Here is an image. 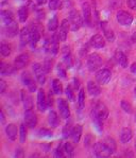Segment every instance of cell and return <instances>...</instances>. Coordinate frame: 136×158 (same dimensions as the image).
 <instances>
[{"label":"cell","mask_w":136,"mask_h":158,"mask_svg":"<svg viewBox=\"0 0 136 158\" xmlns=\"http://www.w3.org/2000/svg\"><path fill=\"white\" fill-rule=\"evenodd\" d=\"M86 65H87V68H88L89 71H91V72L97 71V70L102 66L101 55L98 54V53H91V54L87 57Z\"/></svg>","instance_id":"obj_1"},{"label":"cell","mask_w":136,"mask_h":158,"mask_svg":"<svg viewBox=\"0 0 136 158\" xmlns=\"http://www.w3.org/2000/svg\"><path fill=\"white\" fill-rule=\"evenodd\" d=\"M83 17L81 16V14L77 11V10H72L69 13V21L70 26H71V30L74 32L79 30L80 28L83 25Z\"/></svg>","instance_id":"obj_2"},{"label":"cell","mask_w":136,"mask_h":158,"mask_svg":"<svg viewBox=\"0 0 136 158\" xmlns=\"http://www.w3.org/2000/svg\"><path fill=\"white\" fill-rule=\"evenodd\" d=\"M42 32H43V28L38 23H33L30 28V34H31V38H30V45L31 47L34 48L37 43L40 40L42 37Z\"/></svg>","instance_id":"obj_3"},{"label":"cell","mask_w":136,"mask_h":158,"mask_svg":"<svg viewBox=\"0 0 136 158\" xmlns=\"http://www.w3.org/2000/svg\"><path fill=\"white\" fill-rule=\"evenodd\" d=\"M94 153L97 157H110L113 153L104 142H97L94 145Z\"/></svg>","instance_id":"obj_4"},{"label":"cell","mask_w":136,"mask_h":158,"mask_svg":"<svg viewBox=\"0 0 136 158\" xmlns=\"http://www.w3.org/2000/svg\"><path fill=\"white\" fill-rule=\"evenodd\" d=\"M112 72L108 68H102L96 73V81L100 85H105L111 81Z\"/></svg>","instance_id":"obj_5"},{"label":"cell","mask_w":136,"mask_h":158,"mask_svg":"<svg viewBox=\"0 0 136 158\" xmlns=\"http://www.w3.org/2000/svg\"><path fill=\"white\" fill-rule=\"evenodd\" d=\"M116 19L119 23V25L123 27H129L133 23V16L127 11H118L116 14Z\"/></svg>","instance_id":"obj_6"},{"label":"cell","mask_w":136,"mask_h":158,"mask_svg":"<svg viewBox=\"0 0 136 158\" xmlns=\"http://www.w3.org/2000/svg\"><path fill=\"white\" fill-rule=\"evenodd\" d=\"M33 72L34 75L36 77V81L38 82L40 84H45L46 82V70L44 66L40 64V63H35L33 64Z\"/></svg>","instance_id":"obj_7"},{"label":"cell","mask_w":136,"mask_h":158,"mask_svg":"<svg viewBox=\"0 0 136 158\" xmlns=\"http://www.w3.org/2000/svg\"><path fill=\"white\" fill-rule=\"evenodd\" d=\"M21 82H23V84L28 88V90L30 92H33L37 89V85H36L32 75L29 73V72H23L21 74Z\"/></svg>","instance_id":"obj_8"},{"label":"cell","mask_w":136,"mask_h":158,"mask_svg":"<svg viewBox=\"0 0 136 158\" xmlns=\"http://www.w3.org/2000/svg\"><path fill=\"white\" fill-rule=\"evenodd\" d=\"M91 115L97 116L98 118H100L101 120L103 121L108 117V109L105 106V104H103L102 102H99V103L95 106V108L93 109Z\"/></svg>","instance_id":"obj_9"},{"label":"cell","mask_w":136,"mask_h":158,"mask_svg":"<svg viewBox=\"0 0 136 158\" xmlns=\"http://www.w3.org/2000/svg\"><path fill=\"white\" fill-rule=\"evenodd\" d=\"M37 116L32 109H26L25 111V123L28 127L34 128L37 125Z\"/></svg>","instance_id":"obj_10"},{"label":"cell","mask_w":136,"mask_h":158,"mask_svg":"<svg viewBox=\"0 0 136 158\" xmlns=\"http://www.w3.org/2000/svg\"><path fill=\"white\" fill-rule=\"evenodd\" d=\"M70 28H71V26H70L69 19H63L60 26V31H59V33H57L59 34L61 42H65V40H67L68 32H69Z\"/></svg>","instance_id":"obj_11"},{"label":"cell","mask_w":136,"mask_h":158,"mask_svg":"<svg viewBox=\"0 0 136 158\" xmlns=\"http://www.w3.org/2000/svg\"><path fill=\"white\" fill-rule=\"evenodd\" d=\"M29 62H30V56H29V54L23 53V54H19L18 56L15 58V60H14V67H15L17 70L23 69V68L28 66Z\"/></svg>","instance_id":"obj_12"},{"label":"cell","mask_w":136,"mask_h":158,"mask_svg":"<svg viewBox=\"0 0 136 158\" xmlns=\"http://www.w3.org/2000/svg\"><path fill=\"white\" fill-rule=\"evenodd\" d=\"M37 107H38V110L42 111V113L46 111V109L48 107L47 97H46L43 89H38V91H37Z\"/></svg>","instance_id":"obj_13"},{"label":"cell","mask_w":136,"mask_h":158,"mask_svg":"<svg viewBox=\"0 0 136 158\" xmlns=\"http://www.w3.org/2000/svg\"><path fill=\"white\" fill-rule=\"evenodd\" d=\"M82 14H83V19L85 21V23L91 26V21H93V16H91V4H89L88 2H83V3H82Z\"/></svg>","instance_id":"obj_14"},{"label":"cell","mask_w":136,"mask_h":158,"mask_svg":"<svg viewBox=\"0 0 136 158\" xmlns=\"http://www.w3.org/2000/svg\"><path fill=\"white\" fill-rule=\"evenodd\" d=\"M59 110L60 115L63 119H68L70 117V109L68 105L67 101L64 99H60L59 100Z\"/></svg>","instance_id":"obj_15"},{"label":"cell","mask_w":136,"mask_h":158,"mask_svg":"<svg viewBox=\"0 0 136 158\" xmlns=\"http://www.w3.org/2000/svg\"><path fill=\"white\" fill-rule=\"evenodd\" d=\"M62 54H63V60H64V64L66 65L67 68H71L74 65V60H72V55L70 52V48L65 46L62 50Z\"/></svg>","instance_id":"obj_16"},{"label":"cell","mask_w":136,"mask_h":158,"mask_svg":"<svg viewBox=\"0 0 136 158\" xmlns=\"http://www.w3.org/2000/svg\"><path fill=\"white\" fill-rule=\"evenodd\" d=\"M91 47L96 48V49H100L105 46V40L100 34H95L91 38Z\"/></svg>","instance_id":"obj_17"},{"label":"cell","mask_w":136,"mask_h":158,"mask_svg":"<svg viewBox=\"0 0 136 158\" xmlns=\"http://www.w3.org/2000/svg\"><path fill=\"white\" fill-rule=\"evenodd\" d=\"M101 29L103 31V34L105 36V38L108 40V42L113 43L115 40V33L113 32L111 28H108V25L106 21H102L101 23Z\"/></svg>","instance_id":"obj_18"},{"label":"cell","mask_w":136,"mask_h":158,"mask_svg":"<svg viewBox=\"0 0 136 158\" xmlns=\"http://www.w3.org/2000/svg\"><path fill=\"white\" fill-rule=\"evenodd\" d=\"M4 33L8 37H14L18 33V25L14 21V23H10V25H4Z\"/></svg>","instance_id":"obj_19"},{"label":"cell","mask_w":136,"mask_h":158,"mask_svg":"<svg viewBox=\"0 0 136 158\" xmlns=\"http://www.w3.org/2000/svg\"><path fill=\"white\" fill-rule=\"evenodd\" d=\"M17 126L14 124V123H10L6 126V134L8 136V138L12 141H15L16 138H17Z\"/></svg>","instance_id":"obj_20"},{"label":"cell","mask_w":136,"mask_h":158,"mask_svg":"<svg viewBox=\"0 0 136 158\" xmlns=\"http://www.w3.org/2000/svg\"><path fill=\"white\" fill-rule=\"evenodd\" d=\"M114 57H115L116 62H117L122 68H127L128 67V64H129L128 57H127V55L122 52V51L117 50L115 52V56H114Z\"/></svg>","instance_id":"obj_21"},{"label":"cell","mask_w":136,"mask_h":158,"mask_svg":"<svg viewBox=\"0 0 136 158\" xmlns=\"http://www.w3.org/2000/svg\"><path fill=\"white\" fill-rule=\"evenodd\" d=\"M21 100H23V106L26 109H32L33 108V101H32V97L30 96L28 91L26 90H21Z\"/></svg>","instance_id":"obj_22"},{"label":"cell","mask_w":136,"mask_h":158,"mask_svg":"<svg viewBox=\"0 0 136 158\" xmlns=\"http://www.w3.org/2000/svg\"><path fill=\"white\" fill-rule=\"evenodd\" d=\"M59 43H60L59 34H53L52 38H51V40L49 42V49L53 54H57V52H59L60 49Z\"/></svg>","instance_id":"obj_23"},{"label":"cell","mask_w":136,"mask_h":158,"mask_svg":"<svg viewBox=\"0 0 136 158\" xmlns=\"http://www.w3.org/2000/svg\"><path fill=\"white\" fill-rule=\"evenodd\" d=\"M82 131H83V128H82V125H80V124H77L76 126L72 127L70 137H71L72 141H74V143H78L80 141L81 136H82Z\"/></svg>","instance_id":"obj_24"},{"label":"cell","mask_w":136,"mask_h":158,"mask_svg":"<svg viewBox=\"0 0 136 158\" xmlns=\"http://www.w3.org/2000/svg\"><path fill=\"white\" fill-rule=\"evenodd\" d=\"M87 90H88L89 94L94 97H97L101 94V89L99 87V85L94 81H89L87 83Z\"/></svg>","instance_id":"obj_25"},{"label":"cell","mask_w":136,"mask_h":158,"mask_svg":"<svg viewBox=\"0 0 136 158\" xmlns=\"http://www.w3.org/2000/svg\"><path fill=\"white\" fill-rule=\"evenodd\" d=\"M30 28H23L20 31V43L21 46H26L28 44H30Z\"/></svg>","instance_id":"obj_26"},{"label":"cell","mask_w":136,"mask_h":158,"mask_svg":"<svg viewBox=\"0 0 136 158\" xmlns=\"http://www.w3.org/2000/svg\"><path fill=\"white\" fill-rule=\"evenodd\" d=\"M1 19L3 21L4 25H10V23H14L15 19H14V15L11 11L9 10H2L1 11Z\"/></svg>","instance_id":"obj_27"},{"label":"cell","mask_w":136,"mask_h":158,"mask_svg":"<svg viewBox=\"0 0 136 158\" xmlns=\"http://www.w3.org/2000/svg\"><path fill=\"white\" fill-rule=\"evenodd\" d=\"M133 137V132L130 127H125L122 128L120 133V141L122 143H127L132 139Z\"/></svg>","instance_id":"obj_28"},{"label":"cell","mask_w":136,"mask_h":158,"mask_svg":"<svg viewBox=\"0 0 136 158\" xmlns=\"http://www.w3.org/2000/svg\"><path fill=\"white\" fill-rule=\"evenodd\" d=\"M15 69V67L11 66L10 64H6L4 62H1V64H0V73L2 75H9L13 73Z\"/></svg>","instance_id":"obj_29"},{"label":"cell","mask_w":136,"mask_h":158,"mask_svg":"<svg viewBox=\"0 0 136 158\" xmlns=\"http://www.w3.org/2000/svg\"><path fill=\"white\" fill-rule=\"evenodd\" d=\"M17 15H18V18L21 23H26L27 19H28V17H29V6H23L20 9L18 10Z\"/></svg>","instance_id":"obj_30"},{"label":"cell","mask_w":136,"mask_h":158,"mask_svg":"<svg viewBox=\"0 0 136 158\" xmlns=\"http://www.w3.org/2000/svg\"><path fill=\"white\" fill-rule=\"evenodd\" d=\"M48 122H49V124L52 126V127H57V126L59 125L60 119H59L57 114L55 113L54 110H51L49 113V115H48Z\"/></svg>","instance_id":"obj_31"},{"label":"cell","mask_w":136,"mask_h":158,"mask_svg":"<svg viewBox=\"0 0 136 158\" xmlns=\"http://www.w3.org/2000/svg\"><path fill=\"white\" fill-rule=\"evenodd\" d=\"M47 28L50 32H54V31H57V29L59 28V19H57V15H54L49 21H48Z\"/></svg>","instance_id":"obj_32"},{"label":"cell","mask_w":136,"mask_h":158,"mask_svg":"<svg viewBox=\"0 0 136 158\" xmlns=\"http://www.w3.org/2000/svg\"><path fill=\"white\" fill-rule=\"evenodd\" d=\"M65 6V0H49V9L54 11L57 9H62Z\"/></svg>","instance_id":"obj_33"},{"label":"cell","mask_w":136,"mask_h":158,"mask_svg":"<svg viewBox=\"0 0 136 158\" xmlns=\"http://www.w3.org/2000/svg\"><path fill=\"white\" fill-rule=\"evenodd\" d=\"M52 90L55 94H61L63 92V86L62 83L59 81V80H53L52 81Z\"/></svg>","instance_id":"obj_34"},{"label":"cell","mask_w":136,"mask_h":158,"mask_svg":"<svg viewBox=\"0 0 136 158\" xmlns=\"http://www.w3.org/2000/svg\"><path fill=\"white\" fill-rule=\"evenodd\" d=\"M12 50H11V47L6 43H2L1 46H0V53H1L2 56H9L11 54Z\"/></svg>","instance_id":"obj_35"},{"label":"cell","mask_w":136,"mask_h":158,"mask_svg":"<svg viewBox=\"0 0 136 158\" xmlns=\"http://www.w3.org/2000/svg\"><path fill=\"white\" fill-rule=\"evenodd\" d=\"M78 105H79L80 109H83L85 106V92L84 89H81L79 91V94H78Z\"/></svg>","instance_id":"obj_36"},{"label":"cell","mask_w":136,"mask_h":158,"mask_svg":"<svg viewBox=\"0 0 136 158\" xmlns=\"http://www.w3.org/2000/svg\"><path fill=\"white\" fill-rule=\"evenodd\" d=\"M103 142L105 143V144L108 145V148H110V150L112 151V153H115L116 152L117 145H116V142H115V140H114L113 138H111V137L105 138V140H104Z\"/></svg>","instance_id":"obj_37"},{"label":"cell","mask_w":136,"mask_h":158,"mask_svg":"<svg viewBox=\"0 0 136 158\" xmlns=\"http://www.w3.org/2000/svg\"><path fill=\"white\" fill-rule=\"evenodd\" d=\"M38 136L43 138H51L53 136V133L50 130H48V128H40L38 131Z\"/></svg>","instance_id":"obj_38"},{"label":"cell","mask_w":136,"mask_h":158,"mask_svg":"<svg viewBox=\"0 0 136 158\" xmlns=\"http://www.w3.org/2000/svg\"><path fill=\"white\" fill-rule=\"evenodd\" d=\"M120 106H121V108H122L123 110L125 111V113H128V114H132V111H133V109H132V105H131V104L129 103L128 101L122 100V101L120 102Z\"/></svg>","instance_id":"obj_39"},{"label":"cell","mask_w":136,"mask_h":158,"mask_svg":"<svg viewBox=\"0 0 136 158\" xmlns=\"http://www.w3.org/2000/svg\"><path fill=\"white\" fill-rule=\"evenodd\" d=\"M19 139H20V142L23 143L27 139V128H26V124H21L20 125V130H19Z\"/></svg>","instance_id":"obj_40"},{"label":"cell","mask_w":136,"mask_h":158,"mask_svg":"<svg viewBox=\"0 0 136 158\" xmlns=\"http://www.w3.org/2000/svg\"><path fill=\"white\" fill-rule=\"evenodd\" d=\"M63 149H64L65 153H66L68 156H72V155H74V147H72V144L70 142H66V143H65L64 147H63Z\"/></svg>","instance_id":"obj_41"},{"label":"cell","mask_w":136,"mask_h":158,"mask_svg":"<svg viewBox=\"0 0 136 158\" xmlns=\"http://www.w3.org/2000/svg\"><path fill=\"white\" fill-rule=\"evenodd\" d=\"M66 66H64L63 64H59L57 66V73H59V75L61 77H66L67 75H66Z\"/></svg>","instance_id":"obj_42"},{"label":"cell","mask_w":136,"mask_h":158,"mask_svg":"<svg viewBox=\"0 0 136 158\" xmlns=\"http://www.w3.org/2000/svg\"><path fill=\"white\" fill-rule=\"evenodd\" d=\"M66 96L68 98V100L70 101H74L76 100V96H74V89H72V87L70 86H67L66 88Z\"/></svg>","instance_id":"obj_43"},{"label":"cell","mask_w":136,"mask_h":158,"mask_svg":"<svg viewBox=\"0 0 136 158\" xmlns=\"http://www.w3.org/2000/svg\"><path fill=\"white\" fill-rule=\"evenodd\" d=\"M52 64H53V62L51 60H45V63H44V68H45V70H46V72H50L51 71V69H52Z\"/></svg>","instance_id":"obj_44"},{"label":"cell","mask_w":136,"mask_h":158,"mask_svg":"<svg viewBox=\"0 0 136 158\" xmlns=\"http://www.w3.org/2000/svg\"><path fill=\"white\" fill-rule=\"evenodd\" d=\"M71 131H72L71 124H70V123H67V124L65 125L64 130H63V134H64V137H67L68 135H70V134H71Z\"/></svg>","instance_id":"obj_45"},{"label":"cell","mask_w":136,"mask_h":158,"mask_svg":"<svg viewBox=\"0 0 136 158\" xmlns=\"http://www.w3.org/2000/svg\"><path fill=\"white\" fill-rule=\"evenodd\" d=\"M64 149L62 150V147H61V145H59V147H57V149L55 150V156L57 157H64L65 155H64Z\"/></svg>","instance_id":"obj_46"},{"label":"cell","mask_w":136,"mask_h":158,"mask_svg":"<svg viewBox=\"0 0 136 158\" xmlns=\"http://www.w3.org/2000/svg\"><path fill=\"white\" fill-rule=\"evenodd\" d=\"M128 6L133 11H136V0H128Z\"/></svg>","instance_id":"obj_47"},{"label":"cell","mask_w":136,"mask_h":158,"mask_svg":"<svg viewBox=\"0 0 136 158\" xmlns=\"http://www.w3.org/2000/svg\"><path fill=\"white\" fill-rule=\"evenodd\" d=\"M6 89V83L3 81V80H0V92L3 94Z\"/></svg>","instance_id":"obj_48"},{"label":"cell","mask_w":136,"mask_h":158,"mask_svg":"<svg viewBox=\"0 0 136 158\" xmlns=\"http://www.w3.org/2000/svg\"><path fill=\"white\" fill-rule=\"evenodd\" d=\"M47 102H48V106H52V104H53V98H52V96H51V92L49 94H48V97H47Z\"/></svg>","instance_id":"obj_49"},{"label":"cell","mask_w":136,"mask_h":158,"mask_svg":"<svg viewBox=\"0 0 136 158\" xmlns=\"http://www.w3.org/2000/svg\"><path fill=\"white\" fill-rule=\"evenodd\" d=\"M1 123L2 124H4V122H6V116H4V111L3 110H1Z\"/></svg>","instance_id":"obj_50"},{"label":"cell","mask_w":136,"mask_h":158,"mask_svg":"<svg viewBox=\"0 0 136 158\" xmlns=\"http://www.w3.org/2000/svg\"><path fill=\"white\" fill-rule=\"evenodd\" d=\"M131 71L134 74H136V63H133L132 66H131Z\"/></svg>","instance_id":"obj_51"},{"label":"cell","mask_w":136,"mask_h":158,"mask_svg":"<svg viewBox=\"0 0 136 158\" xmlns=\"http://www.w3.org/2000/svg\"><path fill=\"white\" fill-rule=\"evenodd\" d=\"M37 1V3L40 4V6H44V4L47 2V0H36Z\"/></svg>","instance_id":"obj_52"},{"label":"cell","mask_w":136,"mask_h":158,"mask_svg":"<svg viewBox=\"0 0 136 158\" xmlns=\"http://www.w3.org/2000/svg\"><path fill=\"white\" fill-rule=\"evenodd\" d=\"M132 40H133V43L136 44V32L132 35Z\"/></svg>","instance_id":"obj_53"},{"label":"cell","mask_w":136,"mask_h":158,"mask_svg":"<svg viewBox=\"0 0 136 158\" xmlns=\"http://www.w3.org/2000/svg\"><path fill=\"white\" fill-rule=\"evenodd\" d=\"M134 94H135V96H136V87H135V89H134Z\"/></svg>","instance_id":"obj_54"},{"label":"cell","mask_w":136,"mask_h":158,"mask_svg":"<svg viewBox=\"0 0 136 158\" xmlns=\"http://www.w3.org/2000/svg\"><path fill=\"white\" fill-rule=\"evenodd\" d=\"M135 149H136V142H135Z\"/></svg>","instance_id":"obj_55"}]
</instances>
